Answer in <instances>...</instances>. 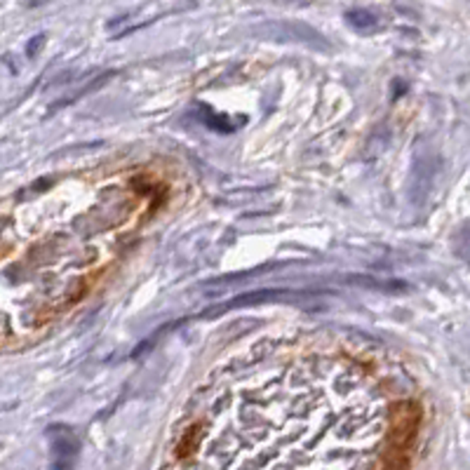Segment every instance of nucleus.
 Here are the masks:
<instances>
[{"mask_svg": "<svg viewBox=\"0 0 470 470\" xmlns=\"http://www.w3.org/2000/svg\"><path fill=\"white\" fill-rule=\"evenodd\" d=\"M386 440V402L360 367L280 351L223 371L167 470H379Z\"/></svg>", "mask_w": 470, "mask_h": 470, "instance_id": "obj_1", "label": "nucleus"}, {"mask_svg": "<svg viewBox=\"0 0 470 470\" xmlns=\"http://www.w3.org/2000/svg\"><path fill=\"white\" fill-rule=\"evenodd\" d=\"M346 21L355 28H360V31H365V28H371L376 24V17L369 12V10H351V12L346 14Z\"/></svg>", "mask_w": 470, "mask_h": 470, "instance_id": "obj_3", "label": "nucleus"}, {"mask_svg": "<svg viewBox=\"0 0 470 470\" xmlns=\"http://www.w3.org/2000/svg\"><path fill=\"white\" fill-rule=\"evenodd\" d=\"M52 449H54V463H57V468H61V470L71 468L73 458H76V451H78V445H76V440H73V435L68 433V431H61V440L54 438Z\"/></svg>", "mask_w": 470, "mask_h": 470, "instance_id": "obj_2", "label": "nucleus"}]
</instances>
